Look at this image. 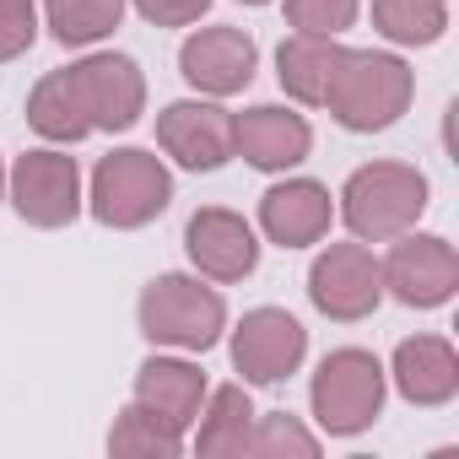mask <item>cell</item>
<instances>
[{"label":"cell","mask_w":459,"mask_h":459,"mask_svg":"<svg viewBox=\"0 0 459 459\" xmlns=\"http://www.w3.org/2000/svg\"><path fill=\"white\" fill-rule=\"evenodd\" d=\"M411 98H416V71L400 55H389V49H346L319 108H330V119L341 130H351V135H378V130L400 125Z\"/></svg>","instance_id":"cell-1"},{"label":"cell","mask_w":459,"mask_h":459,"mask_svg":"<svg viewBox=\"0 0 459 459\" xmlns=\"http://www.w3.org/2000/svg\"><path fill=\"white\" fill-rule=\"evenodd\" d=\"M427 173L411 162H368L341 184V221L362 244H394L427 216Z\"/></svg>","instance_id":"cell-2"},{"label":"cell","mask_w":459,"mask_h":459,"mask_svg":"<svg viewBox=\"0 0 459 459\" xmlns=\"http://www.w3.org/2000/svg\"><path fill=\"white\" fill-rule=\"evenodd\" d=\"M168 205H173V173L157 152L119 146L92 168L87 211H92V221L114 227V233H135V227L157 221Z\"/></svg>","instance_id":"cell-3"},{"label":"cell","mask_w":459,"mask_h":459,"mask_svg":"<svg viewBox=\"0 0 459 459\" xmlns=\"http://www.w3.org/2000/svg\"><path fill=\"white\" fill-rule=\"evenodd\" d=\"M135 325L152 346L168 351H211L227 330V303L216 287H205L200 276L168 271L157 281H146L141 303H135Z\"/></svg>","instance_id":"cell-4"},{"label":"cell","mask_w":459,"mask_h":459,"mask_svg":"<svg viewBox=\"0 0 459 459\" xmlns=\"http://www.w3.org/2000/svg\"><path fill=\"white\" fill-rule=\"evenodd\" d=\"M384 389H389V373L373 351L362 346H341L319 362L314 384H308V405H314V421L325 437H357L378 421L384 411Z\"/></svg>","instance_id":"cell-5"},{"label":"cell","mask_w":459,"mask_h":459,"mask_svg":"<svg viewBox=\"0 0 459 459\" xmlns=\"http://www.w3.org/2000/svg\"><path fill=\"white\" fill-rule=\"evenodd\" d=\"M6 200L12 211L28 221V227H71L82 211H87V195H82V168L71 152L60 146H33L22 152L12 168H6Z\"/></svg>","instance_id":"cell-6"},{"label":"cell","mask_w":459,"mask_h":459,"mask_svg":"<svg viewBox=\"0 0 459 459\" xmlns=\"http://www.w3.org/2000/svg\"><path fill=\"white\" fill-rule=\"evenodd\" d=\"M378 276H384V292L405 308H443L454 292H459V255L448 238L437 233H400L389 260H378Z\"/></svg>","instance_id":"cell-7"},{"label":"cell","mask_w":459,"mask_h":459,"mask_svg":"<svg viewBox=\"0 0 459 459\" xmlns=\"http://www.w3.org/2000/svg\"><path fill=\"white\" fill-rule=\"evenodd\" d=\"M65 76H71V87H76L82 114H87L92 130L119 135V130H130V125L146 114V76H141V65H135L130 55L92 49V55H82Z\"/></svg>","instance_id":"cell-8"},{"label":"cell","mask_w":459,"mask_h":459,"mask_svg":"<svg viewBox=\"0 0 459 459\" xmlns=\"http://www.w3.org/2000/svg\"><path fill=\"white\" fill-rule=\"evenodd\" d=\"M308 298L325 319L335 325H357L368 319L378 303H384V276H378V260L373 249L357 238V244H330L314 265H308Z\"/></svg>","instance_id":"cell-9"},{"label":"cell","mask_w":459,"mask_h":459,"mask_svg":"<svg viewBox=\"0 0 459 459\" xmlns=\"http://www.w3.org/2000/svg\"><path fill=\"white\" fill-rule=\"evenodd\" d=\"M260 71V44L244 28H200L178 44V76L200 92V98H238Z\"/></svg>","instance_id":"cell-10"},{"label":"cell","mask_w":459,"mask_h":459,"mask_svg":"<svg viewBox=\"0 0 459 459\" xmlns=\"http://www.w3.org/2000/svg\"><path fill=\"white\" fill-rule=\"evenodd\" d=\"M184 255L189 265L205 276V281H221L233 287L244 276H255L260 265V233L227 205H200L189 221H184Z\"/></svg>","instance_id":"cell-11"},{"label":"cell","mask_w":459,"mask_h":459,"mask_svg":"<svg viewBox=\"0 0 459 459\" xmlns=\"http://www.w3.org/2000/svg\"><path fill=\"white\" fill-rule=\"evenodd\" d=\"M157 146L189 173H216L233 162V114L221 98H178L157 114Z\"/></svg>","instance_id":"cell-12"},{"label":"cell","mask_w":459,"mask_h":459,"mask_svg":"<svg viewBox=\"0 0 459 459\" xmlns=\"http://www.w3.org/2000/svg\"><path fill=\"white\" fill-rule=\"evenodd\" d=\"M308 357V330L287 308H255L233 330V368L244 384H281L303 368Z\"/></svg>","instance_id":"cell-13"},{"label":"cell","mask_w":459,"mask_h":459,"mask_svg":"<svg viewBox=\"0 0 459 459\" xmlns=\"http://www.w3.org/2000/svg\"><path fill=\"white\" fill-rule=\"evenodd\" d=\"M314 152V125L281 103H255L244 114H233V157H244L260 173H287L298 162H308Z\"/></svg>","instance_id":"cell-14"},{"label":"cell","mask_w":459,"mask_h":459,"mask_svg":"<svg viewBox=\"0 0 459 459\" xmlns=\"http://www.w3.org/2000/svg\"><path fill=\"white\" fill-rule=\"evenodd\" d=\"M335 200L319 178H281L260 195V233L276 249H308L330 233Z\"/></svg>","instance_id":"cell-15"},{"label":"cell","mask_w":459,"mask_h":459,"mask_svg":"<svg viewBox=\"0 0 459 459\" xmlns=\"http://www.w3.org/2000/svg\"><path fill=\"white\" fill-rule=\"evenodd\" d=\"M389 378L411 405L437 411V405H448L459 394V351L443 335H411V341L394 346Z\"/></svg>","instance_id":"cell-16"},{"label":"cell","mask_w":459,"mask_h":459,"mask_svg":"<svg viewBox=\"0 0 459 459\" xmlns=\"http://www.w3.org/2000/svg\"><path fill=\"white\" fill-rule=\"evenodd\" d=\"M205 373L189 362V357H146L141 373H135V405H146L152 416H162L168 427L189 432L200 405H205Z\"/></svg>","instance_id":"cell-17"},{"label":"cell","mask_w":459,"mask_h":459,"mask_svg":"<svg viewBox=\"0 0 459 459\" xmlns=\"http://www.w3.org/2000/svg\"><path fill=\"white\" fill-rule=\"evenodd\" d=\"M341 55H346V44L325 39V33H292V39H281V49H276V82H281V92L292 103H303V108H319L325 92H330V76H335Z\"/></svg>","instance_id":"cell-18"},{"label":"cell","mask_w":459,"mask_h":459,"mask_svg":"<svg viewBox=\"0 0 459 459\" xmlns=\"http://www.w3.org/2000/svg\"><path fill=\"white\" fill-rule=\"evenodd\" d=\"M249 427H255V400L244 384L205 389V405L195 416V448L205 459H233L249 454Z\"/></svg>","instance_id":"cell-19"},{"label":"cell","mask_w":459,"mask_h":459,"mask_svg":"<svg viewBox=\"0 0 459 459\" xmlns=\"http://www.w3.org/2000/svg\"><path fill=\"white\" fill-rule=\"evenodd\" d=\"M28 125H33L49 146H76V141L92 135V125H87V114H82V98H76V87H71L65 71H49V76L28 92Z\"/></svg>","instance_id":"cell-20"},{"label":"cell","mask_w":459,"mask_h":459,"mask_svg":"<svg viewBox=\"0 0 459 459\" xmlns=\"http://www.w3.org/2000/svg\"><path fill=\"white\" fill-rule=\"evenodd\" d=\"M130 12V0H44V22L65 49H92L103 44Z\"/></svg>","instance_id":"cell-21"},{"label":"cell","mask_w":459,"mask_h":459,"mask_svg":"<svg viewBox=\"0 0 459 459\" xmlns=\"http://www.w3.org/2000/svg\"><path fill=\"white\" fill-rule=\"evenodd\" d=\"M373 28L400 49H427L448 33V0H373Z\"/></svg>","instance_id":"cell-22"},{"label":"cell","mask_w":459,"mask_h":459,"mask_svg":"<svg viewBox=\"0 0 459 459\" xmlns=\"http://www.w3.org/2000/svg\"><path fill=\"white\" fill-rule=\"evenodd\" d=\"M108 454H119V459H178V454H184V432L130 400V405L114 416Z\"/></svg>","instance_id":"cell-23"},{"label":"cell","mask_w":459,"mask_h":459,"mask_svg":"<svg viewBox=\"0 0 459 459\" xmlns=\"http://www.w3.org/2000/svg\"><path fill=\"white\" fill-rule=\"evenodd\" d=\"M249 454H260V459H314L319 454V432H308L292 411H271V416H260L255 411V427H249Z\"/></svg>","instance_id":"cell-24"},{"label":"cell","mask_w":459,"mask_h":459,"mask_svg":"<svg viewBox=\"0 0 459 459\" xmlns=\"http://www.w3.org/2000/svg\"><path fill=\"white\" fill-rule=\"evenodd\" d=\"M362 12V0H287V22L292 33H325L341 39Z\"/></svg>","instance_id":"cell-25"},{"label":"cell","mask_w":459,"mask_h":459,"mask_svg":"<svg viewBox=\"0 0 459 459\" xmlns=\"http://www.w3.org/2000/svg\"><path fill=\"white\" fill-rule=\"evenodd\" d=\"M39 39V6L33 0H0V65L28 55Z\"/></svg>","instance_id":"cell-26"},{"label":"cell","mask_w":459,"mask_h":459,"mask_svg":"<svg viewBox=\"0 0 459 459\" xmlns=\"http://www.w3.org/2000/svg\"><path fill=\"white\" fill-rule=\"evenodd\" d=\"M130 6L157 28H189L211 12V0H130Z\"/></svg>","instance_id":"cell-27"},{"label":"cell","mask_w":459,"mask_h":459,"mask_svg":"<svg viewBox=\"0 0 459 459\" xmlns=\"http://www.w3.org/2000/svg\"><path fill=\"white\" fill-rule=\"evenodd\" d=\"M0 200H6V157H0Z\"/></svg>","instance_id":"cell-28"},{"label":"cell","mask_w":459,"mask_h":459,"mask_svg":"<svg viewBox=\"0 0 459 459\" xmlns=\"http://www.w3.org/2000/svg\"><path fill=\"white\" fill-rule=\"evenodd\" d=\"M244 6H271V0H244Z\"/></svg>","instance_id":"cell-29"}]
</instances>
